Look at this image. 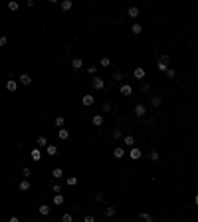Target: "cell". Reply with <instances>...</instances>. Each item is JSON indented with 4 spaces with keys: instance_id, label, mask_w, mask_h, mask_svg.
Listing matches in <instances>:
<instances>
[{
    "instance_id": "1",
    "label": "cell",
    "mask_w": 198,
    "mask_h": 222,
    "mask_svg": "<svg viewBox=\"0 0 198 222\" xmlns=\"http://www.w3.org/2000/svg\"><path fill=\"white\" fill-rule=\"evenodd\" d=\"M91 87H93V89H103L105 87V79L99 78V75H95V78L91 79Z\"/></svg>"
},
{
    "instance_id": "2",
    "label": "cell",
    "mask_w": 198,
    "mask_h": 222,
    "mask_svg": "<svg viewBox=\"0 0 198 222\" xmlns=\"http://www.w3.org/2000/svg\"><path fill=\"white\" fill-rule=\"evenodd\" d=\"M119 91H121V95H125V97H129V95L133 93V87L129 85V83H121L119 85Z\"/></svg>"
},
{
    "instance_id": "3",
    "label": "cell",
    "mask_w": 198,
    "mask_h": 222,
    "mask_svg": "<svg viewBox=\"0 0 198 222\" xmlns=\"http://www.w3.org/2000/svg\"><path fill=\"white\" fill-rule=\"evenodd\" d=\"M36 149H40V151H42V149H48V139H46L44 135L36 139Z\"/></svg>"
},
{
    "instance_id": "4",
    "label": "cell",
    "mask_w": 198,
    "mask_h": 222,
    "mask_svg": "<svg viewBox=\"0 0 198 222\" xmlns=\"http://www.w3.org/2000/svg\"><path fill=\"white\" fill-rule=\"evenodd\" d=\"M81 103H83L85 107L93 105V103H95V97H93V95H83V97H81Z\"/></svg>"
},
{
    "instance_id": "5",
    "label": "cell",
    "mask_w": 198,
    "mask_h": 222,
    "mask_svg": "<svg viewBox=\"0 0 198 222\" xmlns=\"http://www.w3.org/2000/svg\"><path fill=\"white\" fill-rule=\"evenodd\" d=\"M6 89L14 93V91L18 89V81H16V79H8V81H6Z\"/></svg>"
},
{
    "instance_id": "6",
    "label": "cell",
    "mask_w": 198,
    "mask_h": 222,
    "mask_svg": "<svg viewBox=\"0 0 198 222\" xmlns=\"http://www.w3.org/2000/svg\"><path fill=\"white\" fill-rule=\"evenodd\" d=\"M145 113H147V107H145V105H141V103L135 105V115H137V117H145Z\"/></svg>"
},
{
    "instance_id": "7",
    "label": "cell",
    "mask_w": 198,
    "mask_h": 222,
    "mask_svg": "<svg viewBox=\"0 0 198 222\" xmlns=\"http://www.w3.org/2000/svg\"><path fill=\"white\" fill-rule=\"evenodd\" d=\"M151 105H153V107H160V105H163V97H160V95H153V97H151Z\"/></svg>"
},
{
    "instance_id": "8",
    "label": "cell",
    "mask_w": 198,
    "mask_h": 222,
    "mask_svg": "<svg viewBox=\"0 0 198 222\" xmlns=\"http://www.w3.org/2000/svg\"><path fill=\"white\" fill-rule=\"evenodd\" d=\"M113 157H115V159H123V157H125V149H123V147H115V149H113Z\"/></svg>"
},
{
    "instance_id": "9",
    "label": "cell",
    "mask_w": 198,
    "mask_h": 222,
    "mask_svg": "<svg viewBox=\"0 0 198 222\" xmlns=\"http://www.w3.org/2000/svg\"><path fill=\"white\" fill-rule=\"evenodd\" d=\"M115 214H117V208H115V206H107V208H105V216H107V218H113Z\"/></svg>"
},
{
    "instance_id": "10",
    "label": "cell",
    "mask_w": 198,
    "mask_h": 222,
    "mask_svg": "<svg viewBox=\"0 0 198 222\" xmlns=\"http://www.w3.org/2000/svg\"><path fill=\"white\" fill-rule=\"evenodd\" d=\"M133 75H135L137 79H143L145 78V70L143 67H135V70H133Z\"/></svg>"
},
{
    "instance_id": "11",
    "label": "cell",
    "mask_w": 198,
    "mask_h": 222,
    "mask_svg": "<svg viewBox=\"0 0 198 222\" xmlns=\"http://www.w3.org/2000/svg\"><path fill=\"white\" fill-rule=\"evenodd\" d=\"M64 202H66L64 194H54V204H55V206H61Z\"/></svg>"
},
{
    "instance_id": "12",
    "label": "cell",
    "mask_w": 198,
    "mask_h": 222,
    "mask_svg": "<svg viewBox=\"0 0 198 222\" xmlns=\"http://www.w3.org/2000/svg\"><path fill=\"white\" fill-rule=\"evenodd\" d=\"M123 143H125L127 147H131V149H133V147H135V137H133V135H127V137L123 139Z\"/></svg>"
},
{
    "instance_id": "13",
    "label": "cell",
    "mask_w": 198,
    "mask_h": 222,
    "mask_svg": "<svg viewBox=\"0 0 198 222\" xmlns=\"http://www.w3.org/2000/svg\"><path fill=\"white\" fill-rule=\"evenodd\" d=\"M38 212H40V214H42V216H48L50 212H52V208H50L48 204H42V206H40V208H38Z\"/></svg>"
},
{
    "instance_id": "14",
    "label": "cell",
    "mask_w": 198,
    "mask_h": 222,
    "mask_svg": "<svg viewBox=\"0 0 198 222\" xmlns=\"http://www.w3.org/2000/svg\"><path fill=\"white\" fill-rule=\"evenodd\" d=\"M139 218L145 222H154V216H151V214H147V212H139Z\"/></svg>"
},
{
    "instance_id": "15",
    "label": "cell",
    "mask_w": 198,
    "mask_h": 222,
    "mask_svg": "<svg viewBox=\"0 0 198 222\" xmlns=\"http://www.w3.org/2000/svg\"><path fill=\"white\" fill-rule=\"evenodd\" d=\"M60 6H61V10H66V12H67V10H72L73 2H72V0H61V4H60Z\"/></svg>"
},
{
    "instance_id": "16",
    "label": "cell",
    "mask_w": 198,
    "mask_h": 222,
    "mask_svg": "<svg viewBox=\"0 0 198 222\" xmlns=\"http://www.w3.org/2000/svg\"><path fill=\"white\" fill-rule=\"evenodd\" d=\"M20 83H22V85H30V83H32V78H30L28 73H22V75H20Z\"/></svg>"
},
{
    "instance_id": "17",
    "label": "cell",
    "mask_w": 198,
    "mask_h": 222,
    "mask_svg": "<svg viewBox=\"0 0 198 222\" xmlns=\"http://www.w3.org/2000/svg\"><path fill=\"white\" fill-rule=\"evenodd\" d=\"M141 155H143V153H141V149H137V147H133V149H131V159H135V161H137V159H141Z\"/></svg>"
},
{
    "instance_id": "18",
    "label": "cell",
    "mask_w": 198,
    "mask_h": 222,
    "mask_svg": "<svg viewBox=\"0 0 198 222\" xmlns=\"http://www.w3.org/2000/svg\"><path fill=\"white\" fill-rule=\"evenodd\" d=\"M131 32L135 34V36H139V34L143 32V26H141V24H137V22H135V24H133V26H131Z\"/></svg>"
},
{
    "instance_id": "19",
    "label": "cell",
    "mask_w": 198,
    "mask_h": 222,
    "mask_svg": "<svg viewBox=\"0 0 198 222\" xmlns=\"http://www.w3.org/2000/svg\"><path fill=\"white\" fill-rule=\"evenodd\" d=\"M72 67H73V70H81V67H83V61H81V58H75V60L72 61Z\"/></svg>"
},
{
    "instance_id": "20",
    "label": "cell",
    "mask_w": 198,
    "mask_h": 222,
    "mask_svg": "<svg viewBox=\"0 0 198 222\" xmlns=\"http://www.w3.org/2000/svg\"><path fill=\"white\" fill-rule=\"evenodd\" d=\"M52 177H54V178H61V177H64V171H61L60 166H55L54 171H52Z\"/></svg>"
},
{
    "instance_id": "21",
    "label": "cell",
    "mask_w": 198,
    "mask_h": 222,
    "mask_svg": "<svg viewBox=\"0 0 198 222\" xmlns=\"http://www.w3.org/2000/svg\"><path fill=\"white\" fill-rule=\"evenodd\" d=\"M91 123H93L95 127H99V125H103V117H101V115H93V119H91Z\"/></svg>"
},
{
    "instance_id": "22",
    "label": "cell",
    "mask_w": 198,
    "mask_h": 222,
    "mask_svg": "<svg viewBox=\"0 0 198 222\" xmlns=\"http://www.w3.org/2000/svg\"><path fill=\"white\" fill-rule=\"evenodd\" d=\"M111 137L117 141V139H121V137H123V131H121L119 127H115V129H113V133H111Z\"/></svg>"
},
{
    "instance_id": "23",
    "label": "cell",
    "mask_w": 198,
    "mask_h": 222,
    "mask_svg": "<svg viewBox=\"0 0 198 222\" xmlns=\"http://www.w3.org/2000/svg\"><path fill=\"white\" fill-rule=\"evenodd\" d=\"M54 123H55V127L64 129V125H66V119H64V117L60 115V117H55V121H54Z\"/></svg>"
},
{
    "instance_id": "24",
    "label": "cell",
    "mask_w": 198,
    "mask_h": 222,
    "mask_svg": "<svg viewBox=\"0 0 198 222\" xmlns=\"http://www.w3.org/2000/svg\"><path fill=\"white\" fill-rule=\"evenodd\" d=\"M159 64H165V66H168L171 64V56H166V54H163L159 58Z\"/></svg>"
},
{
    "instance_id": "25",
    "label": "cell",
    "mask_w": 198,
    "mask_h": 222,
    "mask_svg": "<svg viewBox=\"0 0 198 222\" xmlns=\"http://www.w3.org/2000/svg\"><path fill=\"white\" fill-rule=\"evenodd\" d=\"M127 14H129V16H131V18H137V16H139V8H137V6H131Z\"/></svg>"
},
{
    "instance_id": "26",
    "label": "cell",
    "mask_w": 198,
    "mask_h": 222,
    "mask_svg": "<svg viewBox=\"0 0 198 222\" xmlns=\"http://www.w3.org/2000/svg\"><path fill=\"white\" fill-rule=\"evenodd\" d=\"M46 153H48L50 157H54L55 153H58V147H55V145H48V149H46Z\"/></svg>"
},
{
    "instance_id": "27",
    "label": "cell",
    "mask_w": 198,
    "mask_h": 222,
    "mask_svg": "<svg viewBox=\"0 0 198 222\" xmlns=\"http://www.w3.org/2000/svg\"><path fill=\"white\" fill-rule=\"evenodd\" d=\"M60 139H61V141L69 139V131H67V129H60Z\"/></svg>"
},
{
    "instance_id": "28",
    "label": "cell",
    "mask_w": 198,
    "mask_h": 222,
    "mask_svg": "<svg viewBox=\"0 0 198 222\" xmlns=\"http://www.w3.org/2000/svg\"><path fill=\"white\" fill-rule=\"evenodd\" d=\"M113 81H115V83H121V81H123V73H121V72H115V73H113Z\"/></svg>"
},
{
    "instance_id": "29",
    "label": "cell",
    "mask_w": 198,
    "mask_h": 222,
    "mask_svg": "<svg viewBox=\"0 0 198 222\" xmlns=\"http://www.w3.org/2000/svg\"><path fill=\"white\" fill-rule=\"evenodd\" d=\"M18 8H20V4H18L16 0H12V2H8V10H12V12H14V10H18Z\"/></svg>"
},
{
    "instance_id": "30",
    "label": "cell",
    "mask_w": 198,
    "mask_h": 222,
    "mask_svg": "<svg viewBox=\"0 0 198 222\" xmlns=\"http://www.w3.org/2000/svg\"><path fill=\"white\" fill-rule=\"evenodd\" d=\"M20 190H30V181H22V183H20Z\"/></svg>"
},
{
    "instance_id": "31",
    "label": "cell",
    "mask_w": 198,
    "mask_h": 222,
    "mask_svg": "<svg viewBox=\"0 0 198 222\" xmlns=\"http://www.w3.org/2000/svg\"><path fill=\"white\" fill-rule=\"evenodd\" d=\"M148 159H151V161H154V163H157V161H159V159H160L159 151H153V153H151V155H148Z\"/></svg>"
},
{
    "instance_id": "32",
    "label": "cell",
    "mask_w": 198,
    "mask_h": 222,
    "mask_svg": "<svg viewBox=\"0 0 198 222\" xmlns=\"http://www.w3.org/2000/svg\"><path fill=\"white\" fill-rule=\"evenodd\" d=\"M87 73L95 78V75H97V66H89V67H87Z\"/></svg>"
},
{
    "instance_id": "33",
    "label": "cell",
    "mask_w": 198,
    "mask_h": 222,
    "mask_svg": "<svg viewBox=\"0 0 198 222\" xmlns=\"http://www.w3.org/2000/svg\"><path fill=\"white\" fill-rule=\"evenodd\" d=\"M166 78H168V79H174V78H176V70L168 67V72H166Z\"/></svg>"
},
{
    "instance_id": "34",
    "label": "cell",
    "mask_w": 198,
    "mask_h": 222,
    "mask_svg": "<svg viewBox=\"0 0 198 222\" xmlns=\"http://www.w3.org/2000/svg\"><path fill=\"white\" fill-rule=\"evenodd\" d=\"M66 183H67V186H75V184H77V177H69Z\"/></svg>"
},
{
    "instance_id": "35",
    "label": "cell",
    "mask_w": 198,
    "mask_h": 222,
    "mask_svg": "<svg viewBox=\"0 0 198 222\" xmlns=\"http://www.w3.org/2000/svg\"><path fill=\"white\" fill-rule=\"evenodd\" d=\"M99 64H101V67H107V66H111V60H109V58H101Z\"/></svg>"
},
{
    "instance_id": "36",
    "label": "cell",
    "mask_w": 198,
    "mask_h": 222,
    "mask_svg": "<svg viewBox=\"0 0 198 222\" xmlns=\"http://www.w3.org/2000/svg\"><path fill=\"white\" fill-rule=\"evenodd\" d=\"M40 155H42V153H40V149H34V151H32V159H34V161H40Z\"/></svg>"
},
{
    "instance_id": "37",
    "label": "cell",
    "mask_w": 198,
    "mask_h": 222,
    "mask_svg": "<svg viewBox=\"0 0 198 222\" xmlns=\"http://www.w3.org/2000/svg\"><path fill=\"white\" fill-rule=\"evenodd\" d=\"M22 175H24V178H30V177H32V171L26 166V169H22Z\"/></svg>"
},
{
    "instance_id": "38",
    "label": "cell",
    "mask_w": 198,
    "mask_h": 222,
    "mask_svg": "<svg viewBox=\"0 0 198 222\" xmlns=\"http://www.w3.org/2000/svg\"><path fill=\"white\" fill-rule=\"evenodd\" d=\"M148 89H151V85H148L147 81H145V83H141V91H143V93H147Z\"/></svg>"
},
{
    "instance_id": "39",
    "label": "cell",
    "mask_w": 198,
    "mask_h": 222,
    "mask_svg": "<svg viewBox=\"0 0 198 222\" xmlns=\"http://www.w3.org/2000/svg\"><path fill=\"white\" fill-rule=\"evenodd\" d=\"M95 200H97V202H103V200H105L103 192H97V194H95Z\"/></svg>"
},
{
    "instance_id": "40",
    "label": "cell",
    "mask_w": 198,
    "mask_h": 222,
    "mask_svg": "<svg viewBox=\"0 0 198 222\" xmlns=\"http://www.w3.org/2000/svg\"><path fill=\"white\" fill-rule=\"evenodd\" d=\"M159 72H168V66H165V64H159Z\"/></svg>"
},
{
    "instance_id": "41",
    "label": "cell",
    "mask_w": 198,
    "mask_h": 222,
    "mask_svg": "<svg viewBox=\"0 0 198 222\" xmlns=\"http://www.w3.org/2000/svg\"><path fill=\"white\" fill-rule=\"evenodd\" d=\"M61 222H72V214H64V216H61Z\"/></svg>"
},
{
    "instance_id": "42",
    "label": "cell",
    "mask_w": 198,
    "mask_h": 222,
    "mask_svg": "<svg viewBox=\"0 0 198 222\" xmlns=\"http://www.w3.org/2000/svg\"><path fill=\"white\" fill-rule=\"evenodd\" d=\"M8 44V36H2V38H0V46H6Z\"/></svg>"
},
{
    "instance_id": "43",
    "label": "cell",
    "mask_w": 198,
    "mask_h": 222,
    "mask_svg": "<svg viewBox=\"0 0 198 222\" xmlns=\"http://www.w3.org/2000/svg\"><path fill=\"white\" fill-rule=\"evenodd\" d=\"M52 190H54L55 194H61V192H60V190H61V189H60V184H54V186H52Z\"/></svg>"
},
{
    "instance_id": "44",
    "label": "cell",
    "mask_w": 198,
    "mask_h": 222,
    "mask_svg": "<svg viewBox=\"0 0 198 222\" xmlns=\"http://www.w3.org/2000/svg\"><path fill=\"white\" fill-rule=\"evenodd\" d=\"M83 222H95V218L93 216H85V218H83Z\"/></svg>"
},
{
    "instance_id": "45",
    "label": "cell",
    "mask_w": 198,
    "mask_h": 222,
    "mask_svg": "<svg viewBox=\"0 0 198 222\" xmlns=\"http://www.w3.org/2000/svg\"><path fill=\"white\" fill-rule=\"evenodd\" d=\"M103 111H111V103H103Z\"/></svg>"
},
{
    "instance_id": "46",
    "label": "cell",
    "mask_w": 198,
    "mask_h": 222,
    "mask_svg": "<svg viewBox=\"0 0 198 222\" xmlns=\"http://www.w3.org/2000/svg\"><path fill=\"white\" fill-rule=\"evenodd\" d=\"M8 222H20V220H18V216H12V218H10V220H8Z\"/></svg>"
},
{
    "instance_id": "47",
    "label": "cell",
    "mask_w": 198,
    "mask_h": 222,
    "mask_svg": "<svg viewBox=\"0 0 198 222\" xmlns=\"http://www.w3.org/2000/svg\"><path fill=\"white\" fill-rule=\"evenodd\" d=\"M194 204L198 206V192H196V196H194Z\"/></svg>"
}]
</instances>
